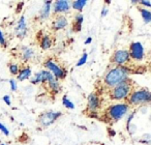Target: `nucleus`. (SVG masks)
Masks as SVG:
<instances>
[{
	"instance_id": "2",
	"label": "nucleus",
	"mask_w": 151,
	"mask_h": 145,
	"mask_svg": "<svg viewBox=\"0 0 151 145\" xmlns=\"http://www.w3.org/2000/svg\"><path fill=\"white\" fill-rule=\"evenodd\" d=\"M130 91H132V83L128 81V79H126L125 81L113 87V90L111 93L112 99L115 101H121L129 95Z\"/></svg>"
},
{
	"instance_id": "8",
	"label": "nucleus",
	"mask_w": 151,
	"mask_h": 145,
	"mask_svg": "<svg viewBox=\"0 0 151 145\" xmlns=\"http://www.w3.org/2000/svg\"><path fill=\"white\" fill-rule=\"evenodd\" d=\"M46 67L49 69L48 71H50L51 74L55 77L56 79H63L65 76H66V73L65 71L60 67L58 64H56L55 62H53L52 60H49L46 62Z\"/></svg>"
},
{
	"instance_id": "22",
	"label": "nucleus",
	"mask_w": 151,
	"mask_h": 145,
	"mask_svg": "<svg viewBox=\"0 0 151 145\" xmlns=\"http://www.w3.org/2000/svg\"><path fill=\"white\" fill-rule=\"evenodd\" d=\"M9 71H11V74L12 75H18V73H19V71H20V67H19V65L18 64H9Z\"/></svg>"
},
{
	"instance_id": "3",
	"label": "nucleus",
	"mask_w": 151,
	"mask_h": 145,
	"mask_svg": "<svg viewBox=\"0 0 151 145\" xmlns=\"http://www.w3.org/2000/svg\"><path fill=\"white\" fill-rule=\"evenodd\" d=\"M128 111V105L127 104H116L113 105L108 109L107 111V117L111 121H118L120 120L124 115H126Z\"/></svg>"
},
{
	"instance_id": "17",
	"label": "nucleus",
	"mask_w": 151,
	"mask_h": 145,
	"mask_svg": "<svg viewBox=\"0 0 151 145\" xmlns=\"http://www.w3.org/2000/svg\"><path fill=\"white\" fill-rule=\"evenodd\" d=\"M34 51L31 48H23L22 49V59L23 60H29L33 57Z\"/></svg>"
},
{
	"instance_id": "5",
	"label": "nucleus",
	"mask_w": 151,
	"mask_h": 145,
	"mask_svg": "<svg viewBox=\"0 0 151 145\" xmlns=\"http://www.w3.org/2000/svg\"><path fill=\"white\" fill-rule=\"evenodd\" d=\"M61 115L60 112H54V111H47L44 112L40 115L38 118V122L42 126L47 128V126H51L59 116Z\"/></svg>"
},
{
	"instance_id": "24",
	"label": "nucleus",
	"mask_w": 151,
	"mask_h": 145,
	"mask_svg": "<svg viewBox=\"0 0 151 145\" xmlns=\"http://www.w3.org/2000/svg\"><path fill=\"white\" fill-rule=\"evenodd\" d=\"M0 44L2 46H6V40H5L4 34H3V32L1 30H0Z\"/></svg>"
},
{
	"instance_id": "19",
	"label": "nucleus",
	"mask_w": 151,
	"mask_h": 145,
	"mask_svg": "<svg viewBox=\"0 0 151 145\" xmlns=\"http://www.w3.org/2000/svg\"><path fill=\"white\" fill-rule=\"evenodd\" d=\"M87 4L86 0H77V1H73L71 2V7L76 11H82Z\"/></svg>"
},
{
	"instance_id": "1",
	"label": "nucleus",
	"mask_w": 151,
	"mask_h": 145,
	"mask_svg": "<svg viewBox=\"0 0 151 145\" xmlns=\"http://www.w3.org/2000/svg\"><path fill=\"white\" fill-rule=\"evenodd\" d=\"M129 75L128 69L124 66H115L111 69L105 76V84L108 87H115L116 85L120 84L121 82L125 81Z\"/></svg>"
},
{
	"instance_id": "16",
	"label": "nucleus",
	"mask_w": 151,
	"mask_h": 145,
	"mask_svg": "<svg viewBox=\"0 0 151 145\" xmlns=\"http://www.w3.org/2000/svg\"><path fill=\"white\" fill-rule=\"evenodd\" d=\"M83 15H77L75 18V21H73V30L75 31H80L81 27H82V23H83Z\"/></svg>"
},
{
	"instance_id": "23",
	"label": "nucleus",
	"mask_w": 151,
	"mask_h": 145,
	"mask_svg": "<svg viewBox=\"0 0 151 145\" xmlns=\"http://www.w3.org/2000/svg\"><path fill=\"white\" fill-rule=\"evenodd\" d=\"M87 57H88L87 53H84V54L82 55V57L80 58V60L77 62V66H82V65H84L87 61Z\"/></svg>"
},
{
	"instance_id": "32",
	"label": "nucleus",
	"mask_w": 151,
	"mask_h": 145,
	"mask_svg": "<svg viewBox=\"0 0 151 145\" xmlns=\"http://www.w3.org/2000/svg\"><path fill=\"white\" fill-rule=\"evenodd\" d=\"M0 145H5V144H0Z\"/></svg>"
},
{
	"instance_id": "31",
	"label": "nucleus",
	"mask_w": 151,
	"mask_h": 145,
	"mask_svg": "<svg viewBox=\"0 0 151 145\" xmlns=\"http://www.w3.org/2000/svg\"><path fill=\"white\" fill-rule=\"evenodd\" d=\"M91 40H92V38H90V36H89V38H87L86 40H85V45H88V44H90V43H91Z\"/></svg>"
},
{
	"instance_id": "25",
	"label": "nucleus",
	"mask_w": 151,
	"mask_h": 145,
	"mask_svg": "<svg viewBox=\"0 0 151 145\" xmlns=\"http://www.w3.org/2000/svg\"><path fill=\"white\" fill-rule=\"evenodd\" d=\"M0 131L3 133V134L5 135V136H9V130H7L6 128H5L4 126H3L2 123H0Z\"/></svg>"
},
{
	"instance_id": "27",
	"label": "nucleus",
	"mask_w": 151,
	"mask_h": 145,
	"mask_svg": "<svg viewBox=\"0 0 151 145\" xmlns=\"http://www.w3.org/2000/svg\"><path fill=\"white\" fill-rule=\"evenodd\" d=\"M3 101H4V103L6 104L7 106H11L12 105L11 97H9V95H4V97H3Z\"/></svg>"
},
{
	"instance_id": "14",
	"label": "nucleus",
	"mask_w": 151,
	"mask_h": 145,
	"mask_svg": "<svg viewBox=\"0 0 151 145\" xmlns=\"http://www.w3.org/2000/svg\"><path fill=\"white\" fill-rule=\"evenodd\" d=\"M51 6H52V2L51 1H46L42 5V9H40V18L42 20H47L50 17V13H51Z\"/></svg>"
},
{
	"instance_id": "10",
	"label": "nucleus",
	"mask_w": 151,
	"mask_h": 145,
	"mask_svg": "<svg viewBox=\"0 0 151 145\" xmlns=\"http://www.w3.org/2000/svg\"><path fill=\"white\" fill-rule=\"evenodd\" d=\"M15 33L20 38H23L26 35V33H27V24H26L25 17H23V16L21 17V19L19 20L17 26H16Z\"/></svg>"
},
{
	"instance_id": "26",
	"label": "nucleus",
	"mask_w": 151,
	"mask_h": 145,
	"mask_svg": "<svg viewBox=\"0 0 151 145\" xmlns=\"http://www.w3.org/2000/svg\"><path fill=\"white\" fill-rule=\"evenodd\" d=\"M9 84H11V90L12 91H16L17 90V83H16L15 80H11L9 81Z\"/></svg>"
},
{
	"instance_id": "18",
	"label": "nucleus",
	"mask_w": 151,
	"mask_h": 145,
	"mask_svg": "<svg viewBox=\"0 0 151 145\" xmlns=\"http://www.w3.org/2000/svg\"><path fill=\"white\" fill-rule=\"evenodd\" d=\"M51 46H52V40H51L50 36L49 35L42 36V40H40V47H42V49L48 50V49L51 48Z\"/></svg>"
},
{
	"instance_id": "29",
	"label": "nucleus",
	"mask_w": 151,
	"mask_h": 145,
	"mask_svg": "<svg viewBox=\"0 0 151 145\" xmlns=\"http://www.w3.org/2000/svg\"><path fill=\"white\" fill-rule=\"evenodd\" d=\"M107 14H108V7L105 6L103 9V11H101V17H106V16H107Z\"/></svg>"
},
{
	"instance_id": "15",
	"label": "nucleus",
	"mask_w": 151,
	"mask_h": 145,
	"mask_svg": "<svg viewBox=\"0 0 151 145\" xmlns=\"http://www.w3.org/2000/svg\"><path fill=\"white\" fill-rule=\"evenodd\" d=\"M30 76H31V69H30L29 67H25V69L19 71V73H18V75H17V78L19 81H24V80L29 79Z\"/></svg>"
},
{
	"instance_id": "6",
	"label": "nucleus",
	"mask_w": 151,
	"mask_h": 145,
	"mask_svg": "<svg viewBox=\"0 0 151 145\" xmlns=\"http://www.w3.org/2000/svg\"><path fill=\"white\" fill-rule=\"evenodd\" d=\"M129 56L130 58H132L134 60H143L145 57V49L143 47V45L139 42H136V43H132L130 45V48H129Z\"/></svg>"
},
{
	"instance_id": "4",
	"label": "nucleus",
	"mask_w": 151,
	"mask_h": 145,
	"mask_svg": "<svg viewBox=\"0 0 151 145\" xmlns=\"http://www.w3.org/2000/svg\"><path fill=\"white\" fill-rule=\"evenodd\" d=\"M151 100V95L146 89H140V90L134 91L128 97V102L132 105H142V104L149 103Z\"/></svg>"
},
{
	"instance_id": "13",
	"label": "nucleus",
	"mask_w": 151,
	"mask_h": 145,
	"mask_svg": "<svg viewBox=\"0 0 151 145\" xmlns=\"http://www.w3.org/2000/svg\"><path fill=\"white\" fill-rule=\"evenodd\" d=\"M99 99L95 93H91L88 97V109L91 112H95L99 109Z\"/></svg>"
},
{
	"instance_id": "7",
	"label": "nucleus",
	"mask_w": 151,
	"mask_h": 145,
	"mask_svg": "<svg viewBox=\"0 0 151 145\" xmlns=\"http://www.w3.org/2000/svg\"><path fill=\"white\" fill-rule=\"evenodd\" d=\"M129 59L130 56L127 50H118L112 56V62L117 66H123V64L127 63Z\"/></svg>"
},
{
	"instance_id": "20",
	"label": "nucleus",
	"mask_w": 151,
	"mask_h": 145,
	"mask_svg": "<svg viewBox=\"0 0 151 145\" xmlns=\"http://www.w3.org/2000/svg\"><path fill=\"white\" fill-rule=\"evenodd\" d=\"M140 13H141V15H142V18H143V20L145 21V23H146V24L150 23V21H151V13H150V12L147 11V9H141Z\"/></svg>"
},
{
	"instance_id": "21",
	"label": "nucleus",
	"mask_w": 151,
	"mask_h": 145,
	"mask_svg": "<svg viewBox=\"0 0 151 145\" xmlns=\"http://www.w3.org/2000/svg\"><path fill=\"white\" fill-rule=\"evenodd\" d=\"M62 104L65 108H67V109H75V105H73V103H71V102L69 101L66 97H63Z\"/></svg>"
},
{
	"instance_id": "11",
	"label": "nucleus",
	"mask_w": 151,
	"mask_h": 145,
	"mask_svg": "<svg viewBox=\"0 0 151 145\" xmlns=\"http://www.w3.org/2000/svg\"><path fill=\"white\" fill-rule=\"evenodd\" d=\"M49 73L48 71H38L37 74H35V76L31 79V83L32 84H38V83H46L48 80L49 77Z\"/></svg>"
},
{
	"instance_id": "28",
	"label": "nucleus",
	"mask_w": 151,
	"mask_h": 145,
	"mask_svg": "<svg viewBox=\"0 0 151 145\" xmlns=\"http://www.w3.org/2000/svg\"><path fill=\"white\" fill-rule=\"evenodd\" d=\"M138 3H141L142 5H145V6H147V7H150L151 6V2H150V1H144V0H143V1H139Z\"/></svg>"
},
{
	"instance_id": "12",
	"label": "nucleus",
	"mask_w": 151,
	"mask_h": 145,
	"mask_svg": "<svg viewBox=\"0 0 151 145\" xmlns=\"http://www.w3.org/2000/svg\"><path fill=\"white\" fill-rule=\"evenodd\" d=\"M67 24H68L67 23V19L64 16H58L54 20V22H53V29L58 31V30H61L66 27Z\"/></svg>"
},
{
	"instance_id": "9",
	"label": "nucleus",
	"mask_w": 151,
	"mask_h": 145,
	"mask_svg": "<svg viewBox=\"0 0 151 145\" xmlns=\"http://www.w3.org/2000/svg\"><path fill=\"white\" fill-rule=\"evenodd\" d=\"M70 9V3L65 0H58L55 1L54 5H53V11L56 14H62L66 13Z\"/></svg>"
},
{
	"instance_id": "30",
	"label": "nucleus",
	"mask_w": 151,
	"mask_h": 145,
	"mask_svg": "<svg viewBox=\"0 0 151 145\" xmlns=\"http://www.w3.org/2000/svg\"><path fill=\"white\" fill-rule=\"evenodd\" d=\"M134 114L132 113V114H130L129 117L127 118V126H129V124H130V121H132V119L134 118Z\"/></svg>"
}]
</instances>
